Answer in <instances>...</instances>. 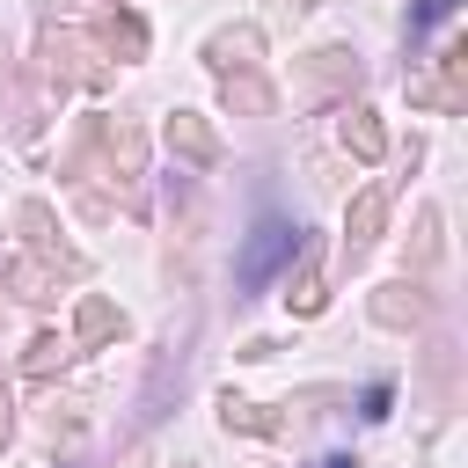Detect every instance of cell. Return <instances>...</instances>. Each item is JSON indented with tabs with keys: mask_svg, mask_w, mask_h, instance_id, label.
I'll return each instance as SVG.
<instances>
[{
	"mask_svg": "<svg viewBox=\"0 0 468 468\" xmlns=\"http://www.w3.org/2000/svg\"><path fill=\"white\" fill-rule=\"evenodd\" d=\"M322 468H351V461H322Z\"/></svg>",
	"mask_w": 468,
	"mask_h": 468,
	"instance_id": "cell-2",
	"label": "cell"
},
{
	"mask_svg": "<svg viewBox=\"0 0 468 468\" xmlns=\"http://www.w3.org/2000/svg\"><path fill=\"white\" fill-rule=\"evenodd\" d=\"M292 241H300V234H292L285 219H263V227H256V241L241 249V285H271V271L292 256Z\"/></svg>",
	"mask_w": 468,
	"mask_h": 468,
	"instance_id": "cell-1",
	"label": "cell"
}]
</instances>
